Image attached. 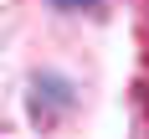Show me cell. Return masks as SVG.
<instances>
[{
	"instance_id": "obj_1",
	"label": "cell",
	"mask_w": 149,
	"mask_h": 139,
	"mask_svg": "<svg viewBox=\"0 0 149 139\" xmlns=\"http://www.w3.org/2000/svg\"><path fill=\"white\" fill-rule=\"evenodd\" d=\"M62 5H82V0H62Z\"/></svg>"
}]
</instances>
